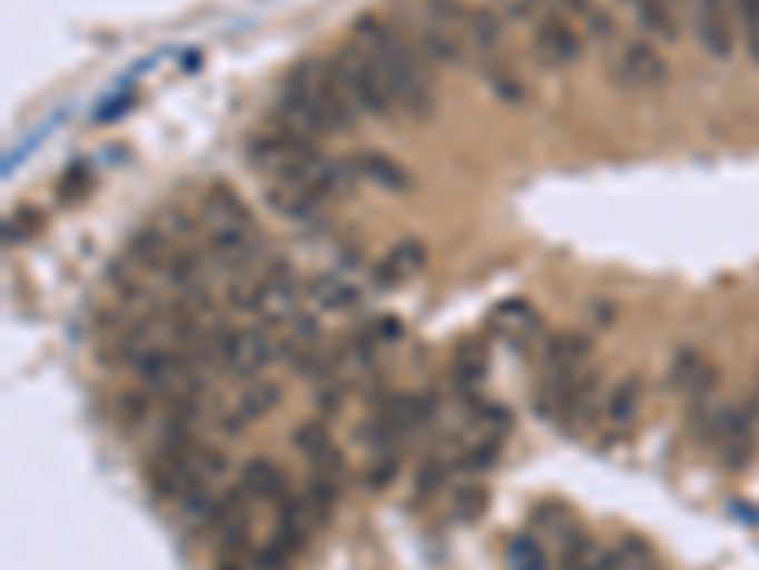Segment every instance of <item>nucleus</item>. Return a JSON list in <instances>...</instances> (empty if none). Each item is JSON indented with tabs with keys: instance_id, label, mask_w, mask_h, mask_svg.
Segmentation results:
<instances>
[{
	"instance_id": "nucleus-33",
	"label": "nucleus",
	"mask_w": 759,
	"mask_h": 570,
	"mask_svg": "<svg viewBox=\"0 0 759 570\" xmlns=\"http://www.w3.org/2000/svg\"><path fill=\"white\" fill-rule=\"evenodd\" d=\"M490 8L505 23H535V16H540V0H494Z\"/></svg>"
},
{
	"instance_id": "nucleus-19",
	"label": "nucleus",
	"mask_w": 759,
	"mask_h": 570,
	"mask_svg": "<svg viewBox=\"0 0 759 570\" xmlns=\"http://www.w3.org/2000/svg\"><path fill=\"white\" fill-rule=\"evenodd\" d=\"M486 373H490V346L483 338H464V343L452 351V384L471 392Z\"/></svg>"
},
{
	"instance_id": "nucleus-16",
	"label": "nucleus",
	"mask_w": 759,
	"mask_h": 570,
	"mask_svg": "<svg viewBox=\"0 0 759 570\" xmlns=\"http://www.w3.org/2000/svg\"><path fill=\"white\" fill-rule=\"evenodd\" d=\"M304 297L319 312H349L361 301V289L354 282L338 278V274H316V278L304 285Z\"/></svg>"
},
{
	"instance_id": "nucleus-29",
	"label": "nucleus",
	"mask_w": 759,
	"mask_h": 570,
	"mask_svg": "<svg viewBox=\"0 0 759 570\" xmlns=\"http://www.w3.org/2000/svg\"><path fill=\"white\" fill-rule=\"evenodd\" d=\"M597 556H600V548L592 544L585 532L570 529L566 540H562V563H559V570H592Z\"/></svg>"
},
{
	"instance_id": "nucleus-11",
	"label": "nucleus",
	"mask_w": 759,
	"mask_h": 570,
	"mask_svg": "<svg viewBox=\"0 0 759 570\" xmlns=\"http://www.w3.org/2000/svg\"><path fill=\"white\" fill-rule=\"evenodd\" d=\"M696 4V35L702 50L714 58L733 53V16H729L726 0H691Z\"/></svg>"
},
{
	"instance_id": "nucleus-13",
	"label": "nucleus",
	"mask_w": 759,
	"mask_h": 570,
	"mask_svg": "<svg viewBox=\"0 0 759 570\" xmlns=\"http://www.w3.org/2000/svg\"><path fill=\"white\" fill-rule=\"evenodd\" d=\"M175 252H179V244H175L171 236L152 220V225L137 228V233L129 236V247H126L122 259L134 263L137 271H164Z\"/></svg>"
},
{
	"instance_id": "nucleus-35",
	"label": "nucleus",
	"mask_w": 759,
	"mask_h": 570,
	"mask_svg": "<svg viewBox=\"0 0 759 570\" xmlns=\"http://www.w3.org/2000/svg\"><path fill=\"white\" fill-rule=\"evenodd\" d=\"M289 559H293V551H285L282 544H274V540H270V544H266L263 551H255V570H285V567H289Z\"/></svg>"
},
{
	"instance_id": "nucleus-10",
	"label": "nucleus",
	"mask_w": 759,
	"mask_h": 570,
	"mask_svg": "<svg viewBox=\"0 0 759 570\" xmlns=\"http://www.w3.org/2000/svg\"><path fill=\"white\" fill-rule=\"evenodd\" d=\"M471 61L479 66V72L505 61V20L494 8H475L471 12Z\"/></svg>"
},
{
	"instance_id": "nucleus-31",
	"label": "nucleus",
	"mask_w": 759,
	"mask_h": 570,
	"mask_svg": "<svg viewBox=\"0 0 759 570\" xmlns=\"http://www.w3.org/2000/svg\"><path fill=\"white\" fill-rule=\"evenodd\" d=\"M400 468H403V461H400V453H395V449L376 453L373 461H368V468H365V487H368V491H387V487L400 480Z\"/></svg>"
},
{
	"instance_id": "nucleus-1",
	"label": "nucleus",
	"mask_w": 759,
	"mask_h": 570,
	"mask_svg": "<svg viewBox=\"0 0 759 570\" xmlns=\"http://www.w3.org/2000/svg\"><path fill=\"white\" fill-rule=\"evenodd\" d=\"M354 122H357V107L342 91L327 58L323 61L304 58L285 72L282 91H277V104H274V126L308 137V141H319V137L354 130Z\"/></svg>"
},
{
	"instance_id": "nucleus-32",
	"label": "nucleus",
	"mask_w": 759,
	"mask_h": 570,
	"mask_svg": "<svg viewBox=\"0 0 759 570\" xmlns=\"http://www.w3.org/2000/svg\"><path fill=\"white\" fill-rule=\"evenodd\" d=\"M118 419H122V426H141V422L148 419V392H122L118 395Z\"/></svg>"
},
{
	"instance_id": "nucleus-36",
	"label": "nucleus",
	"mask_w": 759,
	"mask_h": 570,
	"mask_svg": "<svg viewBox=\"0 0 759 570\" xmlns=\"http://www.w3.org/2000/svg\"><path fill=\"white\" fill-rule=\"evenodd\" d=\"M589 312H597V324H600V327H608V324L615 320V308H612V305H592Z\"/></svg>"
},
{
	"instance_id": "nucleus-24",
	"label": "nucleus",
	"mask_w": 759,
	"mask_h": 570,
	"mask_svg": "<svg viewBox=\"0 0 759 570\" xmlns=\"http://www.w3.org/2000/svg\"><path fill=\"white\" fill-rule=\"evenodd\" d=\"M228 305L239 312H258L263 316L266 308V278H263V266L252 274H239V278H228Z\"/></svg>"
},
{
	"instance_id": "nucleus-2",
	"label": "nucleus",
	"mask_w": 759,
	"mask_h": 570,
	"mask_svg": "<svg viewBox=\"0 0 759 570\" xmlns=\"http://www.w3.org/2000/svg\"><path fill=\"white\" fill-rule=\"evenodd\" d=\"M354 42L368 58L376 61L384 72L387 88L395 96V107L411 118H430L437 110V91H433V77L425 69L422 46H414L395 23H387L384 16L365 12L354 23Z\"/></svg>"
},
{
	"instance_id": "nucleus-37",
	"label": "nucleus",
	"mask_w": 759,
	"mask_h": 570,
	"mask_svg": "<svg viewBox=\"0 0 759 570\" xmlns=\"http://www.w3.org/2000/svg\"><path fill=\"white\" fill-rule=\"evenodd\" d=\"M619 4H631V8H634V4H638V0H619Z\"/></svg>"
},
{
	"instance_id": "nucleus-26",
	"label": "nucleus",
	"mask_w": 759,
	"mask_h": 570,
	"mask_svg": "<svg viewBox=\"0 0 759 570\" xmlns=\"http://www.w3.org/2000/svg\"><path fill=\"white\" fill-rule=\"evenodd\" d=\"M456 464H448L444 456H425V461L418 464V472H414V502H430L441 494V487L448 483V472Z\"/></svg>"
},
{
	"instance_id": "nucleus-9",
	"label": "nucleus",
	"mask_w": 759,
	"mask_h": 570,
	"mask_svg": "<svg viewBox=\"0 0 759 570\" xmlns=\"http://www.w3.org/2000/svg\"><path fill=\"white\" fill-rule=\"evenodd\" d=\"M198 217H201V225H206L209 236L225 233V228L255 225L252 206H247V202L236 195V187H228V183H209L206 195H201V202H198Z\"/></svg>"
},
{
	"instance_id": "nucleus-17",
	"label": "nucleus",
	"mask_w": 759,
	"mask_h": 570,
	"mask_svg": "<svg viewBox=\"0 0 759 570\" xmlns=\"http://www.w3.org/2000/svg\"><path fill=\"white\" fill-rule=\"evenodd\" d=\"M490 327H494L502 338H509V343H528V338L543 331L535 308L524 305V301H502V305L490 312Z\"/></svg>"
},
{
	"instance_id": "nucleus-3",
	"label": "nucleus",
	"mask_w": 759,
	"mask_h": 570,
	"mask_svg": "<svg viewBox=\"0 0 759 570\" xmlns=\"http://www.w3.org/2000/svg\"><path fill=\"white\" fill-rule=\"evenodd\" d=\"M471 12L464 0H422V53L437 66H471Z\"/></svg>"
},
{
	"instance_id": "nucleus-30",
	"label": "nucleus",
	"mask_w": 759,
	"mask_h": 570,
	"mask_svg": "<svg viewBox=\"0 0 759 570\" xmlns=\"http://www.w3.org/2000/svg\"><path fill=\"white\" fill-rule=\"evenodd\" d=\"M505 563H509V570H548V556H543L540 540H532L528 532H521V537H513V544H509Z\"/></svg>"
},
{
	"instance_id": "nucleus-12",
	"label": "nucleus",
	"mask_w": 759,
	"mask_h": 570,
	"mask_svg": "<svg viewBox=\"0 0 759 570\" xmlns=\"http://www.w3.org/2000/svg\"><path fill=\"white\" fill-rule=\"evenodd\" d=\"M425 259H430V252H425L422 240H400L395 247H387V255L373 271L376 289H395V285L411 282L414 274L425 271Z\"/></svg>"
},
{
	"instance_id": "nucleus-8",
	"label": "nucleus",
	"mask_w": 759,
	"mask_h": 570,
	"mask_svg": "<svg viewBox=\"0 0 759 570\" xmlns=\"http://www.w3.org/2000/svg\"><path fill=\"white\" fill-rule=\"evenodd\" d=\"M612 80L627 91H645V88H661L669 80V61L661 58L653 42L631 39L615 50L612 58Z\"/></svg>"
},
{
	"instance_id": "nucleus-27",
	"label": "nucleus",
	"mask_w": 759,
	"mask_h": 570,
	"mask_svg": "<svg viewBox=\"0 0 759 570\" xmlns=\"http://www.w3.org/2000/svg\"><path fill=\"white\" fill-rule=\"evenodd\" d=\"M490 510V491L483 483H464L456 494H452V518L464 521V525H471V521H483Z\"/></svg>"
},
{
	"instance_id": "nucleus-25",
	"label": "nucleus",
	"mask_w": 759,
	"mask_h": 570,
	"mask_svg": "<svg viewBox=\"0 0 759 570\" xmlns=\"http://www.w3.org/2000/svg\"><path fill=\"white\" fill-rule=\"evenodd\" d=\"M502 441L505 438H479L471 441V445L464 449V453L456 456V472H467V475H483V472H494L497 461H502Z\"/></svg>"
},
{
	"instance_id": "nucleus-5",
	"label": "nucleus",
	"mask_w": 759,
	"mask_h": 570,
	"mask_svg": "<svg viewBox=\"0 0 759 570\" xmlns=\"http://www.w3.org/2000/svg\"><path fill=\"white\" fill-rule=\"evenodd\" d=\"M244 156H247V164H252V171L266 176V183L289 179L296 171H308L312 164L323 160L319 141H308V137L289 134V130H282V126L255 134L252 141H247Z\"/></svg>"
},
{
	"instance_id": "nucleus-34",
	"label": "nucleus",
	"mask_w": 759,
	"mask_h": 570,
	"mask_svg": "<svg viewBox=\"0 0 759 570\" xmlns=\"http://www.w3.org/2000/svg\"><path fill=\"white\" fill-rule=\"evenodd\" d=\"M342 400H346V389H342V381L338 376H331V381H319V389H316V407L323 411V415H338V407H342Z\"/></svg>"
},
{
	"instance_id": "nucleus-22",
	"label": "nucleus",
	"mask_w": 759,
	"mask_h": 570,
	"mask_svg": "<svg viewBox=\"0 0 759 570\" xmlns=\"http://www.w3.org/2000/svg\"><path fill=\"white\" fill-rule=\"evenodd\" d=\"M554 12L570 16L573 23L581 27V31H589L592 39H608L612 35V20H608V12L597 4V0H551Z\"/></svg>"
},
{
	"instance_id": "nucleus-18",
	"label": "nucleus",
	"mask_w": 759,
	"mask_h": 570,
	"mask_svg": "<svg viewBox=\"0 0 759 570\" xmlns=\"http://www.w3.org/2000/svg\"><path fill=\"white\" fill-rule=\"evenodd\" d=\"M239 487H244V491L258 502H282L285 494H289L285 491V472L274 461H266V456H255V461L244 464V472H239Z\"/></svg>"
},
{
	"instance_id": "nucleus-15",
	"label": "nucleus",
	"mask_w": 759,
	"mask_h": 570,
	"mask_svg": "<svg viewBox=\"0 0 759 570\" xmlns=\"http://www.w3.org/2000/svg\"><path fill=\"white\" fill-rule=\"evenodd\" d=\"M592 354V338L581 331H562V335L543 338V370H559V373H578L585 370Z\"/></svg>"
},
{
	"instance_id": "nucleus-14",
	"label": "nucleus",
	"mask_w": 759,
	"mask_h": 570,
	"mask_svg": "<svg viewBox=\"0 0 759 570\" xmlns=\"http://www.w3.org/2000/svg\"><path fill=\"white\" fill-rule=\"evenodd\" d=\"M354 168H357V179L373 183V187L387 190V195H406V190L414 187V179L406 176V168L400 160H392L387 153H357L354 156Z\"/></svg>"
},
{
	"instance_id": "nucleus-23",
	"label": "nucleus",
	"mask_w": 759,
	"mask_h": 570,
	"mask_svg": "<svg viewBox=\"0 0 759 570\" xmlns=\"http://www.w3.org/2000/svg\"><path fill=\"white\" fill-rule=\"evenodd\" d=\"M277 403H282V384H274V381H263V376H255V381L244 389V395H239L236 415L244 419V422H255V419L270 415V411L277 407Z\"/></svg>"
},
{
	"instance_id": "nucleus-7",
	"label": "nucleus",
	"mask_w": 759,
	"mask_h": 570,
	"mask_svg": "<svg viewBox=\"0 0 759 570\" xmlns=\"http://www.w3.org/2000/svg\"><path fill=\"white\" fill-rule=\"evenodd\" d=\"M756 419H759V407L756 400L752 403H729V407L718 411V422H714V445H718V456L721 464L729 468V472H745L748 461H752L756 453Z\"/></svg>"
},
{
	"instance_id": "nucleus-4",
	"label": "nucleus",
	"mask_w": 759,
	"mask_h": 570,
	"mask_svg": "<svg viewBox=\"0 0 759 570\" xmlns=\"http://www.w3.org/2000/svg\"><path fill=\"white\" fill-rule=\"evenodd\" d=\"M331 72L338 77L342 91L349 96V104L357 107V115H368V118H392L395 110V96L392 88H387L384 72L373 58H368L361 46L349 39L346 46H338L335 53H331Z\"/></svg>"
},
{
	"instance_id": "nucleus-20",
	"label": "nucleus",
	"mask_w": 759,
	"mask_h": 570,
	"mask_svg": "<svg viewBox=\"0 0 759 570\" xmlns=\"http://www.w3.org/2000/svg\"><path fill=\"white\" fill-rule=\"evenodd\" d=\"M634 20L653 42H676L680 39V12L672 0H638Z\"/></svg>"
},
{
	"instance_id": "nucleus-6",
	"label": "nucleus",
	"mask_w": 759,
	"mask_h": 570,
	"mask_svg": "<svg viewBox=\"0 0 759 570\" xmlns=\"http://www.w3.org/2000/svg\"><path fill=\"white\" fill-rule=\"evenodd\" d=\"M581 27L562 12H540L532 23V53L543 69H570L581 61Z\"/></svg>"
},
{
	"instance_id": "nucleus-21",
	"label": "nucleus",
	"mask_w": 759,
	"mask_h": 570,
	"mask_svg": "<svg viewBox=\"0 0 759 570\" xmlns=\"http://www.w3.org/2000/svg\"><path fill=\"white\" fill-rule=\"evenodd\" d=\"M642 376L638 373H627L623 381L615 384L612 395H608V403H604V415L608 422H615V426H627L634 415H638V407H642Z\"/></svg>"
},
{
	"instance_id": "nucleus-28",
	"label": "nucleus",
	"mask_w": 759,
	"mask_h": 570,
	"mask_svg": "<svg viewBox=\"0 0 759 570\" xmlns=\"http://www.w3.org/2000/svg\"><path fill=\"white\" fill-rule=\"evenodd\" d=\"M479 77L486 80L490 91H494L502 104H524V80H521V72H516L509 61H502V66H494V69H486V72H479Z\"/></svg>"
}]
</instances>
